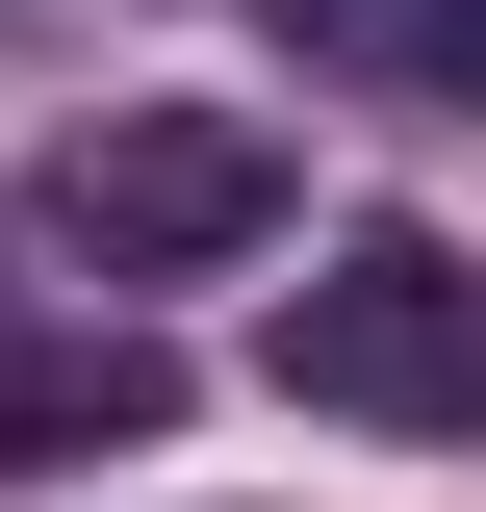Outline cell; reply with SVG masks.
<instances>
[{
	"mask_svg": "<svg viewBox=\"0 0 486 512\" xmlns=\"http://www.w3.org/2000/svg\"><path fill=\"white\" fill-rule=\"evenodd\" d=\"M180 436V359H154V333H0V461H154Z\"/></svg>",
	"mask_w": 486,
	"mask_h": 512,
	"instance_id": "cell-3",
	"label": "cell"
},
{
	"mask_svg": "<svg viewBox=\"0 0 486 512\" xmlns=\"http://www.w3.org/2000/svg\"><path fill=\"white\" fill-rule=\"evenodd\" d=\"M256 359H282V410H333V436H486V256L461 231H333Z\"/></svg>",
	"mask_w": 486,
	"mask_h": 512,
	"instance_id": "cell-1",
	"label": "cell"
},
{
	"mask_svg": "<svg viewBox=\"0 0 486 512\" xmlns=\"http://www.w3.org/2000/svg\"><path fill=\"white\" fill-rule=\"evenodd\" d=\"M410 103H486V0H410Z\"/></svg>",
	"mask_w": 486,
	"mask_h": 512,
	"instance_id": "cell-4",
	"label": "cell"
},
{
	"mask_svg": "<svg viewBox=\"0 0 486 512\" xmlns=\"http://www.w3.org/2000/svg\"><path fill=\"white\" fill-rule=\"evenodd\" d=\"M256 26H359V0H256Z\"/></svg>",
	"mask_w": 486,
	"mask_h": 512,
	"instance_id": "cell-5",
	"label": "cell"
},
{
	"mask_svg": "<svg viewBox=\"0 0 486 512\" xmlns=\"http://www.w3.org/2000/svg\"><path fill=\"white\" fill-rule=\"evenodd\" d=\"M52 231L103 256V282H205V256L282 231V128H256V103H103L52 154Z\"/></svg>",
	"mask_w": 486,
	"mask_h": 512,
	"instance_id": "cell-2",
	"label": "cell"
}]
</instances>
